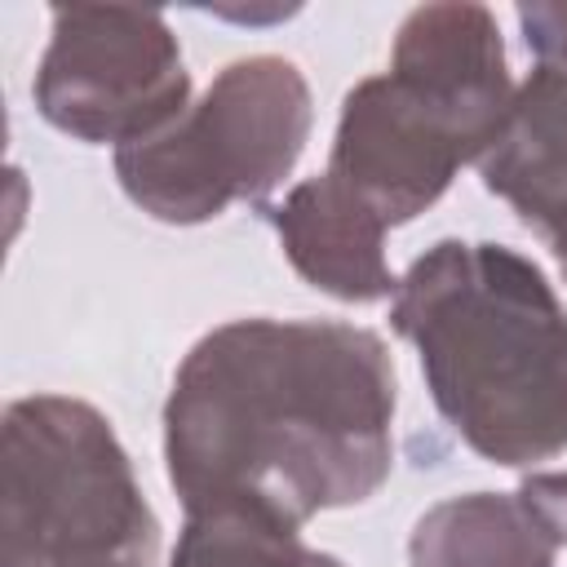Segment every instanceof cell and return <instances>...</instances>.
<instances>
[{
    "label": "cell",
    "mask_w": 567,
    "mask_h": 567,
    "mask_svg": "<svg viewBox=\"0 0 567 567\" xmlns=\"http://www.w3.org/2000/svg\"><path fill=\"white\" fill-rule=\"evenodd\" d=\"M394 363L337 319H230L182 359L164 465L182 509L239 505L284 527L368 501L394 465Z\"/></svg>",
    "instance_id": "1"
},
{
    "label": "cell",
    "mask_w": 567,
    "mask_h": 567,
    "mask_svg": "<svg viewBox=\"0 0 567 567\" xmlns=\"http://www.w3.org/2000/svg\"><path fill=\"white\" fill-rule=\"evenodd\" d=\"M315 124L310 84L297 62L252 53L213 75L168 128L120 146L124 195L168 226L221 217L239 199H266L297 168Z\"/></svg>",
    "instance_id": "4"
},
{
    "label": "cell",
    "mask_w": 567,
    "mask_h": 567,
    "mask_svg": "<svg viewBox=\"0 0 567 567\" xmlns=\"http://www.w3.org/2000/svg\"><path fill=\"white\" fill-rule=\"evenodd\" d=\"M44 567H151L146 558H124V554H97V558H66V563H44Z\"/></svg>",
    "instance_id": "14"
},
{
    "label": "cell",
    "mask_w": 567,
    "mask_h": 567,
    "mask_svg": "<svg viewBox=\"0 0 567 567\" xmlns=\"http://www.w3.org/2000/svg\"><path fill=\"white\" fill-rule=\"evenodd\" d=\"M31 97L58 133L120 151L168 128L190 106V75L164 13L58 4Z\"/></svg>",
    "instance_id": "5"
},
{
    "label": "cell",
    "mask_w": 567,
    "mask_h": 567,
    "mask_svg": "<svg viewBox=\"0 0 567 567\" xmlns=\"http://www.w3.org/2000/svg\"><path fill=\"white\" fill-rule=\"evenodd\" d=\"M518 27L540 66H567V4H518Z\"/></svg>",
    "instance_id": "12"
},
{
    "label": "cell",
    "mask_w": 567,
    "mask_h": 567,
    "mask_svg": "<svg viewBox=\"0 0 567 567\" xmlns=\"http://www.w3.org/2000/svg\"><path fill=\"white\" fill-rule=\"evenodd\" d=\"M168 567H346L341 558L310 549L297 527L239 505L186 509V527Z\"/></svg>",
    "instance_id": "11"
},
{
    "label": "cell",
    "mask_w": 567,
    "mask_h": 567,
    "mask_svg": "<svg viewBox=\"0 0 567 567\" xmlns=\"http://www.w3.org/2000/svg\"><path fill=\"white\" fill-rule=\"evenodd\" d=\"M461 164H478L474 146L390 71L368 75L346 93L328 177L385 226H403L425 213L452 186Z\"/></svg>",
    "instance_id": "6"
},
{
    "label": "cell",
    "mask_w": 567,
    "mask_h": 567,
    "mask_svg": "<svg viewBox=\"0 0 567 567\" xmlns=\"http://www.w3.org/2000/svg\"><path fill=\"white\" fill-rule=\"evenodd\" d=\"M390 323L470 452L496 465L567 452V310L536 261L439 239L399 279Z\"/></svg>",
    "instance_id": "2"
},
{
    "label": "cell",
    "mask_w": 567,
    "mask_h": 567,
    "mask_svg": "<svg viewBox=\"0 0 567 567\" xmlns=\"http://www.w3.org/2000/svg\"><path fill=\"white\" fill-rule=\"evenodd\" d=\"M412 567H554L558 545L518 492H465L430 505L408 540Z\"/></svg>",
    "instance_id": "10"
},
{
    "label": "cell",
    "mask_w": 567,
    "mask_h": 567,
    "mask_svg": "<svg viewBox=\"0 0 567 567\" xmlns=\"http://www.w3.org/2000/svg\"><path fill=\"white\" fill-rule=\"evenodd\" d=\"M390 75L439 111L483 159L514 106V80L505 62V40L483 4H421L403 18Z\"/></svg>",
    "instance_id": "7"
},
{
    "label": "cell",
    "mask_w": 567,
    "mask_h": 567,
    "mask_svg": "<svg viewBox=\"0 0 567 567\" xmlns=\"http://www.w3.org/2000/svg\"><path fill=\"white\" fill-rule=\"evenodd\" d=\"M292 270L337 301H385L399 279L385 261V221L359 204L328 173L297 182L275 208H266Z\"/></svg>",
    "instance_id": "8"
},
{
    "label": "cell",
    "mask_w": 567,
    "mask_h": 567,
    "mask_svg": "<svg viewBox=\"0 0 567 567\" xmlns=\"http://www.w3.org/2000/svg\"><path fill=\"white\" fill-rule=\"evenodd\" d=\"M478 173L554 248L567 275V66H536L518 84L509 120L478 159Z\"/></svg>",
    "instance_id": "9"
},
{
    "label": "cell",
    "mask_w": 567,
    "mask_h": 567,
    "mask_svg": "<svg viewBox=\"0 0 567 567\" xmlns=\"http://www.w3.org/2000/svg\"><path fill=\"white\" fill-rule=\"evenodd\" d=\"M518 496L532 518L549 532V540L567 549V474H527L518 483Z\"/></svg>",
    "instance_id": "13"
},
{
    "label": "cell",
    "mask_w": 567,
    "mask_h": 567,
    "mask_svg": "<svg viewBox=\"0 0 567 567\" xmlns=\"http://www.w3.org/2000/svg\"><path fill=\"white\" fill-rule=\"evenodd\" d=\"M0 567L124 554L155 563L159 518L111 421L66 394L4 408Z\"/></svg>",
    "instance_id": "3"
}]
</instances>
